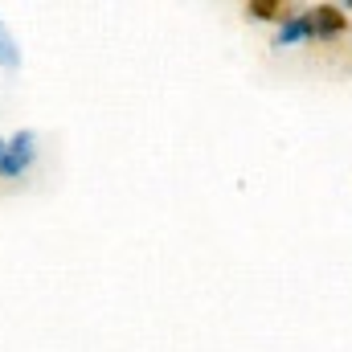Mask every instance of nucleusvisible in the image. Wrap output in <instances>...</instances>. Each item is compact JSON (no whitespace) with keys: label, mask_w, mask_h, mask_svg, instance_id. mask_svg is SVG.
<instances>
[{"label":"nucleus","mask_w":352,"mask_h":352,"mask_svg":"<svg viewBox=\"0 0 352 352\" xmlns=\"http://www.w3.org/2000/svg\"><path fill=\"white\" fill-rule=\"evenodd\" d=\"M311 29H316V37H336V33L344 29V16H340V8H332V4H320V8L311 12Z\"/></svg>","instance_id":"obj_3"},{"label":"nucleus","mask_w":352,"mask_h":352,"mask_svg":"<svg viewBox=\"0 0 352 352\" xmlns=\"http://www.w3.org/2000/svg\"><path fill=\"white\" fill-rule=\"evenodd\" d=\"M307 37H316V29H311V12L287 16V21H283V29H278V50H283V45H291V41H307Z\"/></svg>","instance_id":"obj_2"},{"label":"nucleus","mask_w":352,"mask_h":352,"mask_svg":"<svg viewBox=\"0 0 352 352\" xmlns=\"http://www.w3.org/2000/svg\"><path fill=\"white\" fill-rule=\"evenodd\" d=\"M37 160V135L16 131L12 140H0V176H21Z\"/></svg>","instance_id":"obj_1"},{"label":"nucleus","mask_w":352,"mask_h":352,"mask_svg":"<svg viewBox=\"0 0 352 352\" xmlns=\"http://www.w3.org/2000/svg\"><path fill=\"white\" fill-rule=\"evenodd\" d=\"M0 62H4V66H16V50H12V41H8V33H4V25H0Z\"/></svg>","instance_id":"obj_5"},{"label":"nucleus","mask_w":352,"mask_h":352,"mask_svg":"<svg viewBox=\"0 0 352 352\" xmlns=\"http://www.w3.org/2000/svg\"><path fill=\"white\" fill-rule=\"evenodd\" d=\"M246 12L258 16V21H274V16H283L287 8H283L278 0H254V4H246Z\"/></svg>","instance_id":"obj_4"}]
</instances>
